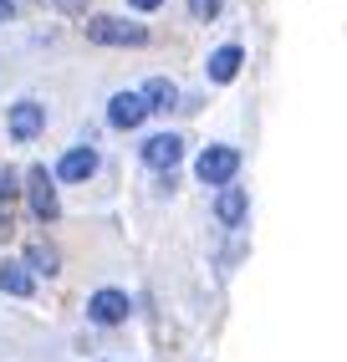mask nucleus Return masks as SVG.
Here are the masks:
<instances>
[{
  "instance_id": "obj_1",
  "label": "nucleus",
  "mask_w": 347,
  "mask_h": 362,
  "mask_svg": "<svg viewBox=\"0 0 347 362\" xmlns=\"http://www.w3.org/2000/svg\"><path fill=\"white\" fill-rule=\"evenodd\" d=\"M194 174H200V184H215V189L235 184V174H240V148H230V143H210V148L194 158Z\"/></svg>"
},
{
  "instance_id": "obj_2",
  "label": "nucleus",
  "mask_w": 347,
  "mask_h": 362,
  "mask_svg": "<svg viewBox=\"0 0 347 362\" xmlns=\"http://www.w3.org/2000/svg\"><path fill=\"white\" fill-rule=\"evenodd\" d=\"M87 41H97V46H143L148 26L143 21H123V16H92L87 21Z\"/></svg>"
},
{
  "instance_id": "obj_3",
  "label": "nucleus",
  "mask_w": 347,
  "mask_h": 362,
  "mask_svg": "<svg viewBox=\"0 0 347 362\" xmlns=\"http://www.w3.org/2000/svg\"><path fill=\"white\" fill-rule=\"evenodd\" d=\"M26 199H31V214L36 220H57L62 204H57V179L46 174V168H31L26 174Z\"/></svg>"
},
{
  "instance_id": "obj_4",
  "label": "nucleus",
  "mask_w": 347,
  "mask_h": 362,
  "mask_svg": "<svg viewBox=\"0 0 347 362\" xmlns=\"http://www.w3.org/2000/svg\"><path fill=\"white\" fill-rule=\"evenodd\" d=\"M97 174V148L92 143H77V148H67L62 158H57V174L52 179H62V184H87Z\"/></svg>"
},
{
  "instance_id": "obj_5",
  "label": "nucleus",
  "mask_w": 347,
  "mask_h": 362,
  "mask_svg": "<svg viewBox=\"0 0 347 362\" xmlns=\"http://www.w3.org/2000/svg\"><path fill=\"white\" fill-rule=\"evenodd\" d=\"M179 158H184V138L179 133H154V138L143 143V163L159 168V174H174Z\"/></svg>"
},
{
  "instance_id": "obj_6",
  "label": "nucleus",
  "mask_w": 347,
  "mask_h": 362,
  "mask_svg": "<svg viewBox=\"0 0 347 362\" xmlns=\"http://www.w3.org/2000/svg\"><path fill=\"white\" fill-rule=\"evenodd\" d=\"M128 311H133V301L123 296V291H113V286L92 291V301H87V317H92L97 327H118V322H128Z\"/></svg>"
},
{
  "instance_id": "obj_7",
  "label": "nucleus",
  "mask_w": 347,
  "mask_h": 362,
  "mask_svg": "<svg viewBox=\"0 0 347 362\" xmlns=\"http://www.w3.org/2000/svg\"><path fill=\"white\" fill-rule=\"evenodd\" d=\"M6 128H11V138L16 143H31V138H41V128H46V107L41 103H16L11 107V117H6Z\"/></svg>"
},
{
  "instance_id": "obj_8",
  "label": "nucleus",
  "mask_w": 347,
  "mask_h": 362,
  "mask_svg": "<svg viewBox=\"0 0 347 362\" xmlns=\"http://www.w3.org/2000/svg\"><path fill=\"white\" fill-rule=\"evenodd\" d=\"M143 117H148V107H143L138 92H113V98H108V123H113V128L128 133V128L143 123Z\"/></svg>"
},
{
  "instance_id": "obj_9",
  "label": "nucleus",
  "mask_w": 347,
  "mask_h": 362,
  "mask_svg": "<svg viewBox=\"0 0 347 362\" xmlns=\"http://www.w3.org/2000/svg\"><path fill=\"white\" fill-rule=\"evenodd\" d=\"M245 214H251V194H245L240 184H225V189H220V199H215V220L235 230V225H245Z\"/></svg>"
},
{
  "instance_id": "obj_10",
  "label": "nucleus",
  "mask_w": 347,
  "mask_h": 362,
  "mask_svg": "<svg viewBox=\"0 0 347 362\" xmlns=\"http://www.w3.org/2000/svg\"><path fill=\"white\" fill-rule=\"evenodd\" d=\"M240 62H245V52H240L235 41H225V46H215V52H210L205 77H210V82H235V77H240Z\"/></svg>"
},
{
  "instance_id": "obj_11",
  "label": "nucleus",
  "mask_w": 347,
  "mask_h": 362,
  "mask_svg": "<svg viewBox=\"0 0 347 362\" xmlns=\"http://www.w3.org/2000/svg\"><path fill=\"white\" fill-rule=\"evenodd\" d=\"M138 98H143L148 112H169V107H179V87H174L169 77H148Z\"/></svg>"
},
{
  "instance_id": "obj_12",
  "label": "nucleus",
  "mask_w": 347,
  "mask_h": 362,
  "mask_svg": "<svg viewBox=\"0 0 347 362\" xmlns=\"http://www.w3.org/2000/svg\"><path fill=\"white\" fill-rule=\"evenodd\" d=\"M0 291H6V296H31L36 291V276L21 260H11V265H0Z\"/></svg>"
},
{
  "instance_id": "obj_13",
  "label": "nucleus",
  "mask_w": 347,
  "mask_h": 362,
  "mask_svg": "<svg viewBox=\"0 0 347 362\" xmlns=\"http://www.w3.org/2000/svg\"><path fill=\"white\" fill-rule=\"evenodd\" d=\"M21 265H26V271H41V276H52V271H57V250H52V245H31Z\"/></svg>"
},
{
  "instance_id": "obj_14",
  "label": "nucleus",
  "mask_w": 347,
  "mask_h": 362,
  "mask_svg": "<svg viewBox=\"0 0 347 362\" xmlns=\"http://www.w3.org/2000/svg\"><path fill=\"white\" fill-rule=\"evenodd\" d=\"M220 11H225V0H189V16L194 21H215Z\"/></svg>"
},
{
  "instance_id": "obj_15",
  "label": "nucleus",
  "mask_w": 347,
  "mask_h": 362,
  "mask_svg": "<svg viewBox=\"0 0 347 362\" xmlns=\"http://www.w3.org/2000/svg\"><path fill=\"white\" fill-rule=\"evenodd\" d=\"M16 189H21L16 168H0V204H6V199H16Z\"/></svg>"
},
{
  "instance_id": "obj_16",
  "label": "nucleus",
  "mask_w": 347,
  "mask_h": 362,
  "mask_svg": "<svg viewBox=\"0 0 347 362\" xmlns=\"http://www.w3.org/2000/svg\"><path fill=\"white\" fill-rule=\"evenodd\" d=\"M57 11H67V16H77V11H87V0H52Z\"/></svg>"
},
{
  "instance_id": "obj_17",
  "label": "nucleus",
  "mask_w": 347,
  "mask_h": 362,
  "mask_svg": "<svg viewBox=\"0 0 347 362\" xmlns=\"http://www.w3.org/2000/svg\"><path fill=\"white\" fill-rule=\"evenodd\" d=\"M128 6H133V11H159L164 0H128Z\"/></svg>"
},
{
  "instance_id": "obj_18",
  "label": "nucleus",
  "mask_w": 347,
  "mask_h": 362,
  "mask_svg": "<svg viewBox=\"0 0 347 362\" xmlns=\"http://www.w3.org/2000/svg\"><path fill=\"white\" fill-rule=\"evenodd\" d=\"M0 21H16V0H0Z\"/></svg>"
},
{
  "instance_id": "obj_19",
  "label": "nucleus",
  "mask_w": 347,
  "mask_h": 362,
  "mask_svg": "<svg viewBox=\"0 0 347 362\" xmlns=\"http://www.w3.org/2000/svg\"><path fill=\"white\" fill-rule=\"evenodd\" d=\"M6 235H11V214H6V209H0V240H6Z\"/></svg>"
}]
</instances>
